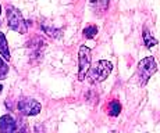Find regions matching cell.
Segmentation results:
<instances>
[{
	"label": "cell",
	"mask_w": 160,
	"mask_h": 133,
	"mask_svg": "<svg viewBox=\"0 0 160 133\" xmlns=\"http://www.w3.org/2000/svg\"><path fill=\"white\" fill-rule=\"evenodd\" d=\"M156 71H158V64L153 57H146L141 60L138 64V76H139L141 85H146L148 80L152 78Z\"/></svg>",
	"instance_id": "obj_3"
},
{
	"label": "cell",
	"mask_w": 160,
	"mask_h": 133,
	"mask_svg": "<svg viewBox=\"0 0 160 133\" xmlns=\"http://www.w3.org/2000/svg\"><path fill=\"white\" fill-rule=\"evenodd\" d=\"M91 6L95 10V13L102 15L109 7V0H91Z\"/></svg>",
	"instance_id": "obj_7"
},
{
	"label": "cell",
	"mask_w": 160,
	"mask_h": 133,
	"mask_svg": "<svg viewBox=\"0 0 160 133\" xmlns=\"http://www.w3.org/2000/svg\"><path fill=\"white\" fill-rule=\"evenodd\" d=\"M112 69H113L112 63H109V61H106V60H100L95 64V67L89 68L87 78H89V80H91L92 83L103 82V80L110 75Z\"/></svg>",
	"instance_id": "obj_1"
},
{
	"label": "cell",
	"mask_w": 160,
	"mask_h": 133,
	"mask_svg": "<svg viewBox=\"0 0 160 133\" xmlns=\"http://www.w3.org/2000/svg\"><path fill=\"white\" fill-rule=\"evenodd\" d=\"M6 17H7V25L10 29H13L18 33H27L28 22L24 21L22 14L20 13V10H17L15 7H7Z\"/></svg>",
	"instance_id": "obj_2"
},
{
	"label": "cell",
	"mask_w": 160,
	"mask_h": 133,
	"mask_svg": "<svg viewBox=\"0 0 160 133\" xmlns=\"http://www.w3.org/2000/svg\"><path fill=\"white\" fill-rule=\"evenodd\" d=\"M121 112V104L118 101H112L109 106V114L110 116H118V114Z\"/></svg>",
	"instance_id": "obj_10"
},
{
	"label": "cell",
	"mask_w": 160,
	"mask_h": 133,
	"mask_svg": "<svg viewBox=\"0 0 160 133\" xmlns=\"http://www.w3.org/2000/svg\"><path fill=\"white\" fill-rule=\"evenodd\" d=\"M143 42H145V45H146L148 49H152V47H155V46L158 45V40L153 38L152 33H150L148 29L143 31Z\"/></svg>",
	"instance_id": "obj_9"
},
{
	"label": "cell",
	"mask_w": 160,
	"mask_h": 133,
	"mask_svg": "<svg viewBox=\"0 0 160 133\" xmlns=\"http://www.w3.org/2000/svg\"><path fill=\"white\" fill-rule=\"evenodd\" d=\"M91 49L87 46H81L78 53V79L85 80L89 68H91Z\"/></svg>",
	"instance_id": "obj_4"
},
{
	"label": "cell",
	"mask_w": 160,
	"mask_h": 133,
	"mask_svg": "<svg viewBox=\"0 0 160 133\" xmlns=\"http://www.w3.org/2000/svg\"><path fill=\"white\" fill-rule=\"evenodd\" d=\"M0 55L4 60H10V51H8V45H7V39H6L4 33L0 32Z\"/></svg>",
	"instance_id": "obj_8"
},
{
	"label": "cell",
	"mask_w": 160,
	"mask_h": 133,
	"mask_svg": "<svg viewBox=\"0 0 160 133\" xmlns=\"http://www.w3.org/2000/svg\"><path fill=\"white\" fill-rule=\"evenodd\" d=\"M7 72H8V67L7 64L4 63V61L0 58V80L4 79L6 76H7Z\"/></svg>",
	"instance_id": "obj_12"
},
{
	"label": "cell",
	"mask_w": 160,
	"mask_h": 133,
	"mask_svg": "<svg viewBox=\"0 0 160 133\" xmlns=\"http://www.w3.org/2000/svg\"><path fill=\"white\" fill-rule=\"evenodd\" d=\"M0 14H2V7H0Z\"/></svg>",
	"instance_id": "obj_14"
},
{
	"label": "cell",
	"mask_w": 160,
	"mask_h": 133,
	"mask_svg": "<svg viewBox=\"0 0 160 133\" xmlns=\"http://www.w3.org/2000/svg\"><path fill=\"white\" fill-rule=\"evenodd\" d=\"M0 93H2V86H0Z\"/></svg>",
	"instance_id": "obj_13"
},
{
	"label": "cell",
	"mask_w": 160,
	"mask_h": 133,
	"mask_svg": "<svg viewBox=\"0 0 160 133\" xmlns=\"http://www.w3.org/2000/svg\"><path fill=\"white\" fill-rule=\"evenodd\" d=\"M96 35H98V28L95 25H89L84 29V36L87 39H93Z\"/></svg>",
	"instance_id": "obj_11"
},
{
	"label": "cell",
	"mask_w": 160,
	"mask_h": 133,
	"mask_svg": "<svg viewBox=\"0 0 160 133\" xmlns=\"http://www.w3.org/2000/svg\"><path fill=\"white\" fill-rule=\"evenodd\" d=\"M17 129V122L10 115H4L0 118V131L4 133L14 132Z\"/></svg>",
	"instance_id": "obj_6"
},
{
	"label": "cell",
	"mask_w": 160,
	"mask_h": 133,
	"mask_svg": "<svg viewBox=\"0 0 160 133\" xmlns=\"http://www.w3.org/2000/svg\"><path fill=\"white\" fill-rule=\"evenodd\" d=\"M18 110L24 114V115H36V114L41 112L42 107L41 104L36 100H32V98H24V100L18 101Z\"/></svg>",
	"instance_id": "obj_5"
}]
</instances>
